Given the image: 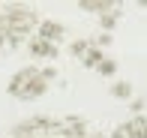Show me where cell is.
<instances>
[{"mask_svg": "<svg viewBox=\"0 0 147 138\" xmlns=\"http://www.w3.org/2000/svg\"><path fill=\"white\" fill-rule=\"evenodd\" d=\"M108 138H132V135L126 132V126H123V123H117V126L111 129V135H108Z\"/></svg>", "mask_w": 147, "mask_h": 138, "instance_id": "16", "label": "cell"}, {"mask_svg": "<svg viewBox=\"0 0 147 138\" xmlns=\"http://www.w3.org/2000/svg\"><path fill=\"white\" fill-rule=\"evenodd\" d=\"M3 138H9V135H3Z\"/></svg>", "mask_w": 147, "mask_h": 138, "instance_id": "18", "label": "cell"}, {"mask_svg": "<svg viewBox=\"0 0 147 138\" xmlns=\"http://www.w3.org/2000/svg\"><path fill=\"white\" fill-rule=\"evenodd\" d=\"M111 96L120 102H126V99H132L135 96V90H132V81H126V78H117L114 84H111Z\"/></svg>", "mask_w": 147, "mask_h": 138, "instance_id": "9", "label": "cell"}, {"mask_svg": "<svg viewBox=\"0 0 147 138\" xmlns=\"http://www.w3.org/2000/svg\"><path fill=\"white\" fill-rule=\"evenodd\" d=\"M96 72H99L102 78L117 75V60H114V57H102V60H99V66H96Z\"/></svg>", "mask_w": 147, "mask_h": 138, "instance_id": "12", "label": "cell"}, {"mask_svg": "<svg viewBox=\"0 0 147 138\" xmlns=\"http://www.w3.org/2000/svg\"><path fill=\"white\" fill-rule=\"evenodd\" d=\"M87 48H90V39H84V36H78V39H72V42H69V54L78 57V60L84 57V51H87Z\"/></svg>", "mask_w": 147, "mask_h": 138, "instance_id": "13", "label": "cell"}, {"mask_svg": "<svg viewBox=\"0 0 147 138\" xmlns=\"http://www.w3.org/2000/svg\"><path fill=\"white\" fill-rule=\"evenodd\" d=\"M102 57H105V51H99V48H93V45H90V48L84 51V57H81V66H87V69H96Z\"/></svg>", "mask_w": 147, "mask_h": 138, "instance_id": "11", "label": "cell"}, {"mask_svg": "<svg viewBox=\"0 0 147 138\" xmlns=\"http://www.w3.org/2000/svg\"><path fill=\"white\" fill-rule=\"evenodd\" d=\"M36 36L45 39V42H54V45H57L60 39L66 36V24H63V21H54V18H39Z\"/></svg>", "mask_w": 147, "mask_h": 138, "instance_id": "5", "label": "cell"}, {"mask_svg": "<svg viewBox=\"0 0 147 138\" xmlns=\"http://www.w3.org/2000/svg\"><path fill=\"white\" fill-rule=\"evenodd\" d=\"M129 111H132V117L144 114V99H141V96H132V99H129Z\"/></svg>", "mask_w": 147, "mask_h": 138, "instance_id": "14", "label": "cell"}, {"mask_svg": "<svg viewBox=\"0 0 147 138\" xmlns=\"http://www.w3.org/2000/svg\"><path fill=\"white\" fill-rule=\"evenodd\" d=\"M39 75H42L45 84H51V81L57 78V69H54V66H42V69H39Z\"/></svg>", "mask_w": 147, "mask_h": 138, "instance_id": "15", "label": "cell"}, {"mask_svg": "<svg viewBox=\"0 0 147 138\" xmlns=\"http://www.w3.org/2000/svg\"><path fill=\"white\" fill-rule=\"evenodd\" d=\"M123 126H126V132H129L132 138H147V117H144V114L129 117V120H126Z\"/></svg>", "mask_w": 147, "mask_h": 138, "instance_id": "8", "label": "cell"}, {"mask_svg": "<svg viewBox=\"0 0 147 138\" xmlns=\"http://www.w3.org/2000/svg\"><path fill=\"white\" fill-rule=\"evenodd\" d=\"M57 129H60V135L63 138H87V120L84 117H78V114H66V117H60L57 120Z\"/></svg>", "mask_w": 147, "mask_h": 138, "instance_id": "4", "label": "cell"}, {"mask_svg": "<svg viewBox=\"0 0 147 138\" xmlns=\"http://www.w3.org/2000/svg\"><path fill=\"white\" fill-rule=\"evenodd\" d=\"M87 138H108L105 132H87Z\"/></svg>", "mask_w": 147, "mask_h": 138, "instance_id": "17", "label": "cell"}, {"mask_svg": "<svg viewBox=\"0 0 147 138\" xmlns=\"http://www.w3.org/2000/svg\"><path fill=\"white\" fill-rule=\"evenodd\" d=\"M78 6H81L84 12H93L96 18H99V15H105V12H111V9H117L114 0H81Z\"/></svg>", "mask_w": 147, "mask_h": 138, "instance_id": "7", "label": "cell"}, {"mask_svg": "<svg viewBox=\"0 0 147 138\" xmlns=\"http://www.w3.org/2000/svg\"><path fill=\"white\" fill-rule=\"evenodd\" d=\"M54 135H57V117L51 114H33L9 129V138H54Z\"/></svg>", "mask_w": 147, "mask_h": 138, "instance_id": "3", "label": "cell"}, {"mask_svg": "<svg viewBox=\"0 0 147 138\" xmlns=\"http://www.w3.org/2000/svg\"><path fill=\"white\" fill-rule=\"evenodd\" d=\"M0 18H3V27H6V45H12V48L27 42L30 30H36L39 24V12L24 3H6L0 9Z\"/></svg>", "mask_w": 147, "mask_h": 138, "instance_id": "1", "label": "cell"}, {"mask_svg": "<svg viewBox=\"0 0 147 138\" xmlns=\"http://www.w3.org/2000/svg\"><path fill=\"white\" fill-rule=\"evenodd\" d=\"M120 15H123V9H111V12H105V15H99V27H102V33H111V30L117 27V21H120Z\"/></svg>", "mask_w": 147, "mask_h": 138, "instance_id": "10", "label": "cell"}, {"mask_svg": "<svg viewBox=\"0 0 147 138\" xmlns=\"http://www.w3.org/2000/svg\"><path fill=\"white\" fill-rule=\"evenodd\" d=\"M48 87H51V84L42 81V75H39L36 66H24V69H18L15 75L9 78V84H6L9 96H12V99H18V102L39 99V96L48 93Z\"/></svg>", "mask_w": 147, "mask_h": 138, "instance_id": "2", "label": "cell"}, {"mask_svg": "<svg viewBox=\"0 0 147 138\" xmlns=\"http://www.w3.org/2000/svg\"><path fill=\"white\" fill-rule=\"evenodd\" d=\"M27 54L36 57V60H54L60 54V48L54 42H45V39H39V36H30L27 39Z\"/></svg>", "mask_w": 147, "mask_h": 138, "instance_id": "6", "label": "cell"}]
</instances>
